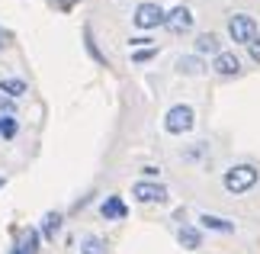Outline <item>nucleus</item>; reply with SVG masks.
Listing matches in <instances>:
<instances>
[{
  "instance_id": "13",
  "label": "nucleus",
  "mask_w": 260,
  "mask_h": 254,
  "mask_svg": "<svg viewBox=\"0 0 260 254\" xmlns=\"http://www.w3.org/2000/svg\"><path fill=\"white\" fill-rule=\"evenodd\" d=\"M0 90H4L10 100H16L19 94H26V80H19V77H4V80H0Z\"/></svg>"
},
{
  "instance_id": "17",
  "label": "nucleus",
  "mask_w": 260,
  "mask_h": 254,
  "mask_svg": "<svg viewBox=\"0 0 260 254\" xmlns=\"http://www.w3.org/2000/svg\"><path fill=\"white\" fill-rule=\"evenodd\" d=\"M16 132H19L16 119L13 116H4V129H0V135H4V138H16Z\"/></svg>"
},
{
  "instance_id": "2",
  "label": "nucleus",
  "mask_w": 260,
  "mask_h": 254,
  "mask_svg": "<svg viewBox=\"0 0 260 254\" xmlns=\"http://www.w3.org/2000/svg\"><path fill=\"white\" fill-rule=\"evenodd\" d=\"M196 123V113H193V106H186V103H177L167 109V116H164V129L171 132V135H183V132H189Z\"/></svg>"
},
{
  "instance_id": "21",
  "label": "nucleus",
  "mask_w": 260,
  "mask_h": 254,
  "mask_svg": "<svg viewBox=\"0 0 260 254\" xmlns=\"http://www.w3.org/2000/svg\"><path fill=\"white\" fill-rule=\"evenodd\" d=\"M13 109H16V103H13V100H7V103H4V116H13Z\"/></svg>"
},
{
  "instance_id": "1",
  "label": "nucleus",
  "mask_w": 260,
  "mask_h": 254,
  "mask_svg": "<svg viewBox=\"0 0 260 254\" xmlns=\"http://www.w3.org/2000/svg\"><path fill=\"white\" fill-rule=\"evenodd\" d=\"M222 184H225L228 193H247L257 184V167L254 164H235V167H228Z\"/></svg>"
},
{
  "instance_id": "24",
  "label": "nucleus",
  "mask_w": 260,
  "mask_h": 254,
  "mask_svg": "<svg viewBox=\"0 0 260 254\" xmlns=\"http://www.w3.org/2000/svg\"><path fill=\"white\" fill-rule=\"evenodd\" d=\"M0 129H4V116H0Z\"/></svg>"
},
{
  "instance_id": "7",
  "label": "nucleus",
  "mask_w": 260,
  "mask_h": 254,
  "mask_svg": "<svg viewBox=\"0 0 260 254\" xmlns=\"http://www.w3.org/2000/svg\"><path fill=\"white\" fill-rule=\"evenodd\" d=\"M215 74H222V77H235V74H241V62H238V55L235 52H218L215 55Z\"/></svg>"
},
{
  "instance_id": "22",
  "label": "nucleus",
  "mask_w": 260,
  "mask_h": 254,
  "mask_svg": "<svg viewBox=\"0 0 260 254\" xmlns=\"http://www.w3.org/2000/svg\"><path fill=\"white\" fill-rule=\"evenodd\" d=\"M4 48H7V33L0 29V52H4Z\"/></svg>"
},
{
  "instance_id": "5",
  "label": "nucleus",
  "mask_w": 260,
  "mask_h": 254,
  "mask_svg": "<svg viewBox=\"0 0 260 254\" xmlns=\"http://www.w3.org/2000/svg\"><path fill=\"white\" fill-rule=\"evenodd\" d=\"M132 196L138 203H167V187L151 184V180H138V184L132 187Z\"/></svg>"
},
{
  "instance_id": "15",
  "label": "nucleus",
  "mask_w": 260,
  "mask_h": 254,
  "mask_svg": "<svg viewBox=\"0 0 260 254\" xmlns=\"http://www.w3.org/2000/svg\"><path fill=\"white\" fill-rule=\"evenodd\" d=\"M177 68H180V74H203V62H199V55H186V58H180L177 62Z\"/></svg>"
},
{
  "instance_id": "18",
  "label": "nucleus",
  "mask_w": 260,
  "mask_h": 254,
  "mask_svg": "<svg viewBox=\"0 0 260 254\" xmlns=\"http://www.w3.org/2000/svg\"><path fill=\"white\" fill-rule=\"evenodd\" d=\"M84 254H103V241L93 238V235L84 238Z\"/></svg>"
},
{
  "instance_id": "19",
  "label": "nucleus",
  "mask_w": 260,
  "mask_h": 254,
  "mask_svg": "<svg viewBox=\"0 0 260 254\" xmlns=\"http://www.w3.org/2000/svg\"><path fill=\"white\" fill-rule=\"evenodd\" d=\"M154 55H157V48H138V52L132 55V62L142 65V62H148V58H154Z\"/></svg>"
},
{
  "instance_id": "10",
  "label": "nucleus",
  "mask_w": 260,
  "mask_h": 254,
  "mask_svg": "<svg viewBox=\"0 0 260 254\" xmlns=\"http://www.w3.org/2000/svg\"><path fill=\"white\" fill-rule=\"evenodd\" d=\"M177 241H180L186 251L203 248V235H199V229H193V225H183V229H180V232H177Z\"/></svg>"
},
{
  "instance_id": "6",
  "label": "nucleus",
  "mask_w": 260,
  "mask_h": 254,
  "mask_svg": "<svg viewBox=\"0 0 260 254\" xmlns=\"http://www.w3.org/2000/svg\"><path fill=\"white\" fill-rule=\"evenodd\" d=\"M164 26L171 29V33H186V29H193V13H189L186 7H174L171 13H167Z\"/></svg>"
},
{
  "instance_id": "4",
  "label": "nucleus",
  "mask_w": 260,
  "mask_h": 254,
  "mask_svg": "<svg viewBox=\"0 0 260 254\" xmlns=\"http://www.w3.org/2000/svg\"><path fill=\"white\" fill-rule=\"evenodd\" d=\"M135 26L138 29H154V26H164V19H167V13L157 4H138L135 7Z\"/></svg>"
},
{
  "instance_id": "12",
  "label": "nucleus",
  "mask_w": 260,
  "mask_h": 254,
  "mask_svg": "<svg viewBox=\"0 0 260 254\" xmlns=\"http://www.w3.org/2000/svg\"><path fill=\"white\" fill-rule=\"evenodd\" d=\"M196 52L199 55H218L222 52V45H218V36L215 33H203V36H196Z\"/></svg>"
},
{
  "instance_id": "3",
  "label": "nucleus",
  "mask_w": 260,
  "mask_h": 254,
  "mask_svg": "<svg viewBox=\"0 0 260 254\" xmlns=\"http://www.w3.org/2000/svg\"><path fill=\"white\" fill-rule=\"evenodd\" d=\"M228 36H232L235 42H241V45H251L257 39V19L247 16V13H235L228 19Z\"/></svg>"
},
{
  "instance_id": "9",
  "label": "nucleus",
  "mask_w": 260,
  "mask_h": 254,
  "mask_svg": "<svg viewBox=\"0 0 260 254\" xmlns=\"http://www.w3.org/2000/svg\"><path fill=\"white\" fill-rule=\"evenodd\" d=\"M100 216H103V219H125L128 216V206L119 196H106L103 206H100Z\"/></svg>"
},
{
  "instance_id": "16",
  "label": "nucleus",
  "mask_w": 260,
  "mask_h": 254,
  "mask_svg": "<svg viewBox=\"0 0 260 254\" xmlns=\"http://www.w3.org/2000/svg\"><path fill=\"white\" fill-rule=\"evenodd\" d=\"M84 45H87V52H90V58H93L96 65H106V58H103V52L96 48V42H93V33H90V29H84Z\"/></svg>"
},
{
  "instance_id": "14",
  "label": "nucleus",
  "mask_w": 260,
  "mask_h": 254,
  "mask_svg": "<svg viewBox=\"0 0 260 254\" xmlns=\"http://www.w3.org/2000/svg\"><path fill=\"white\" fill-rule=\"evenodd\" d=\"M58 229H61V212H48V216L42 219V238L52 241L58 235Z\"/></svg>"
},
{
  "instance_id": "20",
  "label": "nucleus",
  "mask_w": 260,
  "mask_h": 254,
  "mask_svg": "<svg viewBox=\"0 0 260 254\" xmlns=\"http://www.w3.org/2000/svg\"><path fill=\"white\" fill-rule=\"evenodd\" d=\"M247 52H251V58H254V62L260 65V36L254 39V42H251V45H247Z\"/></svg>"
},
{
  "instance_id": "8",
  "label": "nucleus",
  "mask_w": 260,
  "mask_h": 254,
  "mask_svg": "<svg viewBox=\"0 0 260 254\" xmlns=\"http://www.w3.org/2000/svg\"><path fill=\"white\" fill-rule=\"evenodd\" d=\"M10 254H39V232L36 229H23L19 232V241L13 245Z\"/></svg>"
},
{
  "instance_id": "23",
  "label": "nucleus",
  "mask_w": 260,
  "mask_h": 254,
  "mask_svg": "<svg viewBox=\"0 0 260 254\" xmlns=\"http://www.w3.org/2000/svg\"><path fill=\"white\" fill-rule=\"evenodd\" d=\"M7 187V177H0V190H4Z\"/></svg>"
},
{
  "instance_id": "11",
  "label": "nucleus",
  "mask_w": 260,
  "mask_h": 254,
  "mask_svg": "<svg viewBox=\"0 0 260 254\" xmlns=\"http://www.w3.org/2000/svg\"><path fill=\"white\" fill-rule=\"evenodd\" d=\"M199 222H203V229L225 232V235H232V232H235V222H228V219H222V216H209V212H203V216H199Z\"/></svg>"
}]
</instances>
